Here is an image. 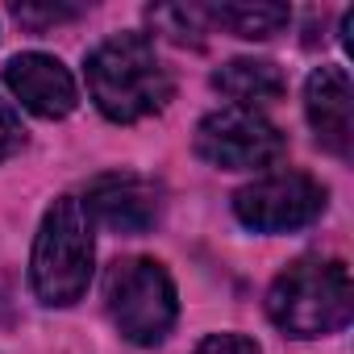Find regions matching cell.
Masks as SVG:
<instances>
[{
  "mask_svg": "<svg viewBox=\"0 0 354 354\" xmlns=\"http://www.w3.org/2000/svg\"><path fill=\"white\" fill-rule=\"evenodd\" d=\"M88 92L109 121H142L171 100V75L146 34H113L88 55Z\"/></svg>",
  "mask_w": 354,
  "mask_h": 354,
  "instance_id": "1",
  "label": "cell"
},
{
  "mask_svg": "<svg viewBox=\"0 0 354 354\" xmlns=\"http://www.w3.org/2000/svg\"><path fill=\"white\" fill-rule=\"evenodd\" d=\"M354 313V283L337 259H300L267 292V317L288 337H325L337 333Z\"/></svg>",
  "mask_w": 354,
  "mask_h": 354,
  "instance_id": "2",
  "label": "cell"
},
{
  "mask_svg": "<svg viewBox=\"0 0 354 354\" xmlns=\"http://www.w3.org/2000/svg\"><path fill=\"white\" fill-rule=\"evenodd\" d=\"M92 221L84 213V205L75 196H59L46 217H42V230H38V242H34V267H30V279H34V292L42 304H75L84 292H88V279H92Z\"/></svg>",
  "mask_w": 354,
  "mask_h": 354,
  "instance_id": "3",
  "label": "cell"
},
{
  "mask_svg": "<svg viewBox=\"0 0 354 354\" xmlns=\"http://www.w3.org/2000/svg\"><path fill=\"white\" fill-rule=\"evenodd\" d=\"M104 304L121 337L133 346H158L180 313L175 283L154 259H117L104 275Z\"/></svg>",
  "mask_w": 354,
  "mask_h": 354,
  "instance_id": "4",
  "label": "cell"
},
{
  "mask_svg": "<svg viewBox=\"0 0 354 354\" xmlns=\"http://www.w3.org/2000/svg\"><path fill=\"white\" fill-rule=\"evenodd\" d=\"M283 133L250 109H217L196 125V154L221 171H259L283 158Z\"/></svg>",
  "mask_w": 354,
  "mask_h": 354,
  "instance_id": "5",
  "label": "cell"
},
{
  "mask_svg": "<svg viewBox=\"0 0 354 354\" xmlns=\"http://www.w3.org/2000/svg\"><path fill=\"white\" fill-rule=\"evenodd\" d=\"M325 209V188L304 171H271L234 196V213L246 230L288 234L317 221Z\"/></svg>",
  "mask_w": 354,
  "mask_h": 354,
  "instance_id": "6",
  "label": "cell"
},
{
  "mask_svg": "<svg viewBox=\"0 0 354 354\" xmlns=\"http://www.w3.org/2000/svg\"><path fill=\"white\" fill-rule=\"evenodd\" d=\"M80 205L109 234H146L158 217V188L133 171H109L88 184Z\"/></svg>",
  "mask_w": 354,
  "mask_h": 354,
  "instance_id": "7",
  "label": "cell"
},
{
  "mask_svg": "<svg viewBox=\"0 0 354 354\" xmlns=\"http://www.w3.org/2000/svg\"><path fill=\"white\" fill-rule=\"evenodd\" d=\"M304 113L317 133V142L346 158L354 146V88L346 67H317L304 84Z\"/></svg>",
  "mask_w": 354,
  "mask_h": 354,
  "instance_id": "8",
  "label": "cell"
},
{
  "mask_svg": "<svg viewBox=\"0 0 354 354\" xmlns=\"http://www.w3.org/2000/svg\"><path fill=\"white\" fill-rule=\"evenodd\" d=\"M5 84L38 117H50L55 121V117H67L75 109V80H71V71L55 55H42V50L17 55L5 67Z\"/></svg>",
  "mask_w": 354,
  "mask_h": 354,
  "instance_id": "9",
  "label": "cell"
},
{
  "mask_svg": "<svg viewBox=\"0 0 354 354\" xmlns=\"http://www.w3.org/2000/svg\"><path fill=\"white\" fill-rule=\"evenodd\" d=\"M213 88L234 100V109H259L283 96V71L267 59H234L213 75Z\"/></svg>",
  "mask_w": 354,
  "mask_h": 354,
  "instance_id": "10",
  "label": "cell"
},
{
  "mask_svg": "<svg viewBox=\"0 0 354 354\" xmlns=\"http://www.w3.org/2000/svg\"><path fill=\"white\" fill-rule=\"evenodd\" d=\"M292 21V13L283 5H217L209 9V26H221L230 30L234 38H246V42H267L275 38L283 26Z\"/></svg>",
  "mask_w": 354,
  "mask_h": 354,
  "instance_id": "11",
  "label": "cell"
},
{
  "mask_svg": "<svg viewBox=\"0 0 354 354\" xmlns=\"http://www.w3.org/2000/svg\"><path fill=\"white\" fill-rule=\"evenodd\" d=\"M150 26L167 34L171 42H201V34H209V9L162 5V9H150Z\"/></svg>",
  "mask_w": 354,
  "mask_h": 354,
  "instance_id": "12",
  "label": "cell"
},
{
  "mask_svg": "<svg viewBox=\"0 0 354 354\" xmlns=\"http://www.w3.org/2000/svg\"><path fill=\"white\" fill-rule=\"evenodd\" d=\"M13 17L30 30H46L59 21H75L80 9H71V5H13Z\"/></svg>",
  "mask_w": 354,
  "mask_h": 354,
  "instance_id": "13",
  "label": "cell"
},
{
  "mask_svg": "<svg viewBox=\"0 0 354 354\" xmlns=\"http://www.w3.org/2000/svg\"><path fill=\"white\" fill-rule=\"evenodd\" d=\"M26 146V129H21V117L0 100V162H5L9 154H17Z\"/></svg>",
  "mask_w": 354,
  "mask_h": 354,
  "instance_id": "14",
  "label": "cell"
},
{
  "mask_svg": "<svg viewBox=\"0 0 354 354\" xmlns=\"http://www.w3.org/2000/svg\"><path fill=\"white\" fill-rule=\"evenodd\" d=\"M196 354H259V346L242 333H209L196 346Z\"/></svg>",
  "mask_w": 354,
  "mask_h": 354,
  "instance_id": "15",
  "label": "cell"
}]
</instances>
